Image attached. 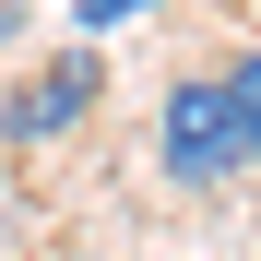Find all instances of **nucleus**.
Wrapping results in <instances>:
<instances>
[{
    "label": "nucleus",
    "instance_id": "obj_3",
    "mask_svg": "<svg viewBox=\"0 0 261 261\" xmlns=\"http://www.w3.org/2000/svg\"><path fill=\"white\" fill-rule=\"evenodd\" d=\"M214 83H226V107H238V143H249V166H261V48H238Z\"/></svg>",
    "mask_w": 261,
    "mask_h": 261
},
{
    "label": "nucleus",
    "instance_id": "obj_5",
    "mask_svg": "<svg viewBox=\"0 0 261 261\" xmlns=\"http://www.w3.org/2000/svg\"><path fill=\"white\" fill-rule=\"evenodd\" d=\"M12 36H24V0H0V48H12Z\"/></svg>",
    "mask_w": 261,
    "mask_h": 261
},
{
    "label": "nucleus",
    "instance_id": "obj_2",
    "mask_svg": "<svg viewBox=\"0 0 261 261\" xmlns=\"http://www.w3.org/2000/svg\"><path fill=\"white\" fill-rule=\"evenodd\" d=\"M95 48H60V60H36L12 95H0V143H71L83 130V107H95Z\"/></svg>",
    "mask_w": 261,
    "mask_h": 261
},
{
    "label": "nucleus",
    "instance_id": "obj_1",
    "mask_svg": "<svg viewBox=\"0 0 261 261\" xmlns=\"http://www.w3.org/2000/svg\"><path fill=\"white\" fill-rule=\"evenodd\" d=\"M154 154H166V178H178V190H226V178H249L238 107H226V83H214V71L166 83V107H154Z\"/></svg>",
    "mask_w": 261,
    "mask_h": 261
},
{
    "label": "nucleus",
    "instance_id": "obj_4",
    "mask_svg": "<svg viewBox=\"0 0 261 261\" xmlns=\"http://www.w3.org/2000/svg\"><path fill=\"white\" fill-rule=\"evenodd\" d=\"M154 0H83V36H119V24H143Z\"/></svg>",
    "mask_w": 261,
    "mask_h": 261
}]
</instances>
